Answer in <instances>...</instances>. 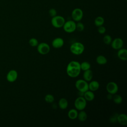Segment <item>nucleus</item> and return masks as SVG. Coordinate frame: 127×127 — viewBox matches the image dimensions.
I'll return each instance as SVG.
<instances>
[{
    "label": "nucleus",
    "mask_w": 127,
    "mask_h": 127,
    "mask_svg": "<svg viewBox=\"0 0 127 127\" xmlns=\"http://www.w3.org/2000/svg\"><path fill=\"white\" fill-rule=\"evenodd\" d=\"M84 25L82 22L78 21L77 23H76V30L79 32H82L84 30Z\"/></svg>",
    "instance_id": "28"
},
{
    "label": "nucleus",
    "mask_w": 127,
    "mask_h": 127,
    "mask_svg": "<svg viewBox=\"0 0 127 127\" xmlns=\"http://www.w3.org/2000/svg\"><path fill=\"white\" fill-rule=\"evenodd\" d=\"M63 27L65 32L71 33L76 30V23L73 20H68L64 22Z\"/></svg>",
    "instance_id": "6"
},
{
    "label": "nucleus",
    "mask_w": 127,
    "mask_h": 127,
    "mask_svg": "<svg viewBox=\"0 0 127 127\" xmlns=\"http://www.w3.org/2000/svg\"><path fill=\"white\" fill-rule=\"evenodd\" d=\"M65 22L64 17L60 15H56L53 17L51 19V24L53 27L59 28L63 27L64 22Z\"/></svg>",
    "instance_id": "3"
},
{
    "label": "nucleus",
    "mask_w": 127,
    "mask_h": 127,
    "mask_svg": "<svg viewBox=\"0 0 127 127\" xmlns=\"http://www.w3.org/2000/svg\"><path fill=\"white\" fill-rule=\"evenodd\" d=\"M104 23V19L102 16H98L94 20V24L97 27L102 26Z\"/></svg>",
    "instance_id": "22"
},
{
    "label": "nucleus",
    "mask_w": 127,
    "mask_h": 127,
    "mask_svg": "<svg viewBox=\"0 0 127 127\" xmlns=\"http://www.w3.org/2000/svg\"><path fill=\"white\" fill-rule=\"evenodd\" d=\"M58 105L60 109L62 110H64L66 109L68 107V103L67 100L65 98H62L59 100Z\"/></svg>",
    "instance_id": "18"
},
{
    "label": "nucleus",
    "mask_w": 127,
    "mask_h": 127,
    "mask_svg": "<svg viewBox=\"0 0 127 127\" xmlns=\"http://www.w3.org/2000/svg\"><path fill=\"white\" fill-rule=\"evenodd\" d=\"M113 95L109 93V94L107 95V98H108L109 100H111V99H112V98H113Z\"/></svg>",
    "instance_id": "32"
},
{
    "label": "nucleus",
    "mask_w": 127,
    "mask_h": 127,
    "mask_svg": "<svg viewBox=\"0 0 127 127\" xmlns=\"http://www.w3.org/2000/svg\"><path fill=\"white\" fill-rule=\"evenodd\" d=\"M69 49L72 54L75 55H80L83 53L85 48L83 44L76 42L72 43L70 45Z\"/></svg>",
    "instance_id": "2"
},
{
    "label": "nucleus",
    "mask_w": 127,
    "mask_h": 127,
    "mask_svg": "<svg viewBox=\"0 0 127 127\" xmlns=\"http://www.w3.org/2000/svg\"><path fill=\"white\" fill-rule=\"evenodd\" d=\"M81 70L80 63L75 61L70 62L68 64L66 69L67 74L72 78L77 77L79 75Z\"/></svg>",
    "instance_id": "1"
},
{
    "label": "nucleus",
    "mask_w": 127,
    "mask_h": 127,
    "mask_svg": "<svg viewBox=\"0 0 127 127\" xmlns=\"http://www.w3.org/2000/svg\"><path fill=\"white\" fill-rule=\"evenodd\" d=\"M52 46L56 49H59L62 48L64 45V41L63 38L61 37H57L55 38L52 42Z\"/></svg>",
    "instance_id": "12"
},
{
    "label": "nucleus",
    "mask_w": 127,
    "mask_h": 127,
    "mask_svg": "<svg viewBox=\"0 0 127 127\" xmlns=\"http://www.w3.org/2000/svg\"><path fill=\"white\" fill-rule=\"evenodd\" d=\"M18 77V73L16 70L11 69L9 70L6 75V79L10 82H13L17 79Z\"/></svg>",
    "instance_id": "11"
},
{
    "label": "nucleus",
    "mask_w": 127,
    "mask_h": 127,
    "mask_svg": "<svg viewBox=\"0 0 127 127\" xmlns=\"http://www.w3.org/2000/svg\"><path fill=\"white\" fill-rule=\"evenodd\" d=\"M117 122L123 126L127 125V116L125 114H120L118 115Z\"/></svg>",
    "instance_id": "14"
},
{
    "label": "nucleus",
    "mask_w": 127,
    "mask_h": 127,
    "mask_svg": "<svg viewBox=\"0 0 127 127\" xmlns=\"http://www.w3.org/2000/svg\"><path fill=\"white\" fill-rule=\"evenodd\" d=\"M49 14L50 15V16L52 17L55 16L56 15H57V10L53 8H50L49 10Z\"/></svg>",
    "instance_id": "29"
},
{
    "label": "nucleus",
    "mask_w": 127,
    "mask_h": 127,
    "mask_svg": "<svg viewBox=\"0 0 127 127\" xmlns=\"http://www.w3.org/2000/svg\"><path fill=\"white\" fill-rule=\"evenodd\" d=\"M96 61L98 64L100 65H104L107 63V58L103 55H99L97 57Z\"/></svg>",
    "instance_id": "20"
},
{
    "label": "nucleus",
    "mask_w": 127,
    "mask_h": 127,
    "mask_svg": "<svg viewBox=\"0 0 127 127\" xmlns=\"http://www.w3.org/2000/svg\"><path fill=\"white\" fill-rule=\"evenodd\" d=\"M103 40L104 43L106 45H110V44H111V43L112 42V38L110 35H106L105 36H104Z\"/></svg>",
    "instance_id": "26"
},
{
    "label": "nucleus",
    "mask_w": 127,
    "mask_h": 127,
    "mask_svg": "<svg viewBox=\"0 0 127 127\" xmlns=\"http://www.w3.org/2000/svg\"><path fill=\"white\" fill-rule=\"evenodd\" d=\"M83 97L87 101H91L94 99L95 95L93 91L88 90L84 93Z\"/></svg>",
    "instance_id": "17"
},
{
    "label": "nucleus",
    "mask_w": 127,
    "mask_h": 127,
    "mask_svg": "<svg viewBox=\"0 0 127 127\" xmlns=\"http://www.w3.org/2000/svg\"><path fill=\"white\" fill-rule=\"evenodd\" d=\"M98 32L99 33L101 34H104L106 31V28L103 26V25L102 26H100L99 27H98Z\"/></svg>",
    "instance_id": "31"
},
{
    "label": "nucleus",
    "mask_w": 127,
    "mask_h": 127,
    "mask_svg": "<svg viewBox=\"0 0 127 127\" xmlns=\"http://www.w3.org/2000/svg\"><path fill=\"white\" fill-rule=\"evenodd\" d=\"M75 86L78 91L85 92L89 90L88 83L87 81L84 79H80L76 80L75 83Z\"/></svg>",
    "instance_id": "5"
},
{
    "label": "nucleus",
    "mask_w": 127,
    "mask_h": 127,
    "mask_svg": "<svg viewBox=\"0 0 127 127\" xmlns=\"http://www.w3.org/2000/svg\"><path fill=\"white\" fill-rule=\"evenodd\" d=\"M80 112L78 113V115L77 118H78V120L80 122H84L87 119V113L83 110L79 111Z\"/></svg>",
    "instance_id": "21"
},
{
    "label": "nucleus",
    "mask_w": 127,
    "mask_h": 127,
    "mask_svg": "<svg viewBox=\"0 0 127 127\" xmlns=\"http://www.w3.org/2000/svg\"><path fill=\"white\" fill-rule=\"evenodd\" d=\"M111 47L113 49L119 50L123 48L124 45L123 40L120 38H116L112 41Z\"/></svg>",
    "instance_id": "10"
},
{
    "label": "nucleus",
    "mask_w": 127,
    "mask_h": 127,
    "mask_svg": "<svg viewBox=\"0 0 127 127\" xmlns=\"http://www.w3.org/2000/svg\"><path fill=\"white\" fill-rule=\"evenodd\" d=\"M106 90L108 93L114 95L116 94L119 90L118 84L113 81L109 82L106 85Z\"/></svg>",
    "instance_id": "9"
},
{
    "label": "nucleus",
    "mask_w": 127,
    "mask_h": 127,
    "mask_svg": "<svg viewBox=\"0 0 127 127\" xmlns=\"http://www.w3.org/2000/svg\"><path fill=\"white\" fill-rule=\"evenodd\" d=\"M100 87L99 83L96 80L91 81L89 83H88V88L89 90L92 91H97Z\"/></svg>",
    "instance_id": "15"
},
{
    "label": "nucleus",
    "mask_w": 127,
    "mask_h": 127,
    "mask_svg": "<svg viewBox=\"0 0 127 127\" xmlns=\"http://www.w3.org/2000/svg\"><path fill=\"white\" fill-rule=\"evenodd\" d=\"M29 44L31 47H36L38 45V41L36 38H32L29 40Z\"/></svg>",
    "instance_id": "27"
},
{
    "label": "nucleus",
    "mask_w": 127,
    "mask_h": 127,
    "mask_svg": "<svg viewBox=\"0 0 127 127\" xmlns=\"http://www.w3.org/2000/svg\"><path fill=\"white\" fill-rule=\"evenodd\" d=\"M50 51V46L46 43L42 42L37 45V51L41 55H46Z\"/></svg>",
    "instance_id": "8"
},
{
    "label": "nucleus",
    "mask_w": 127,
    "mask_h": 127,
    "mask_svg": "<svg viewBox=\"0 0 127 127\" xmlns=\"http://www.w3.org/2000/svg\"><path fill=\"white\" fill-rule=\"evenodd\" d=\"M118 57L122 61L127 60V50L125 48H121L118 50L117 53Z\"/></svg>",
    "instance_id": "13"
},
{
    "label": "nucleus",
    "mask_w": 127,
    "mask_h": 127,
    "mask_svg": "<svg viewBox=\"0 0 127 127\" xmlns=\"http://www.w3.org/2000/svg\"><path fill=\"white\" fill-rule=\"evenodd\" d=\"M83 12L81 9L76 8L74 9L71 12V17L75 22L80 21L83 18Z\"/></svg>",
    "instance_id": "7"
},
{
    "label": "nucleus",
    "mask_w": 127,
    "mask_h": 127,
    "mask_svg": "<svg viewBox=\"0 0 127 127\" xmlns=\"http://www.w3.org/2000/svg\"><path fill=\"white\" fill-rule=\"evenodd\" d=\"M93 72L90 69L84 71L83 74V77L84 80H85V81L87 82L91 81L93 78Z\"/></svg>",
    "instance_id": "16"
},
{
    "label": "nucleus",
    "mask_w": 127,
    "mask_h": 127,
    "mask_svg": "<svg viewBox=\"0 0 127 127\" xmlns=\"http://www.w3.org/2000/svg\"><path fill=\"white\" fill-rule=\"evenodd\" d=\"M80 66L81 70L83 71L89 69H90V67H91V65L90 63L86 61L83 62L81 64H80Z\"/></svg>",
    "instance_id": "24"
},
{
    "label": "nucleus",
    "mask_w": 127,
    "mask_h": 127,
    "mask_svg": "<svg viewBox=\"0 0 127 127\" xmlns=\"http://www.w3.org/2000/svg\"><path fill=\"white\" fill-rule=\"evenodd\" d=\"M45 101L48 103H52L55 100L54 97L51 94H48L45 96Z\"/></svg>",
    "instance_id": "25"
},
{
    "label": "nucleus",
    "mask_w": 127,
    "mask_h": 127,
    "mask_svg": "<svg viewBox=\"0 0 127 127\" xmlns=\"http://www.w3.org/2000/svg\"><path fill=\"white\" fill-rule=\"evenodd\" d=\"M112 99L114 102L116 104H120L122 103V101H123L122 97L120 95H118L116 94H114V96H113Z\"/></svg>",
    "instance_id": "23"
},
{
    "label": "nucleus",
    "mask_w": 127,
    "mask_h": 127,
    "mask_svg": "<svg viewBox=\"0 0 127 127\" xmlns=\"http://www.w3.org/2000/svg\"><path fill=\"white\" fill-rule=\"evenodd\" d=\"M78 115V112L76 109H71L69 110L67 113L68 117L71 120H74L77 118Z\"/></svg>",
    "instance_id": "19"
},
{
    "label": "nucleus",
    "mask_w": 127,
    "mask_h": 127,
    "mask_svg": "<svg viewBox=\"0 0 127 127\" xmlns=\"http://www.w3.org/2000/svg\"><path fill=\"white\" fill-rule=\"evenodd\" d=\"M87 105V101L82 96H79L74 101V105L77 110H83Z\"/></svg>",
    "instance_id": "4"
},
{
    "label": "nucleus",
    "mask_w": 127,
    "mask_h": 127,
    "mask_svg": "<svg viewBox=\"0 0 127 127\" xmlns=\"http://www.w3.org/2000/svg\"><path fill=\"white\" fill-rule=\"evenodd\" d=\"M118 114H115L113 115H112L111 118H110V121L112 123H115L117 122V117H118Z\"/></svg>",
    "instance_id": "30"
}]
</instances>
